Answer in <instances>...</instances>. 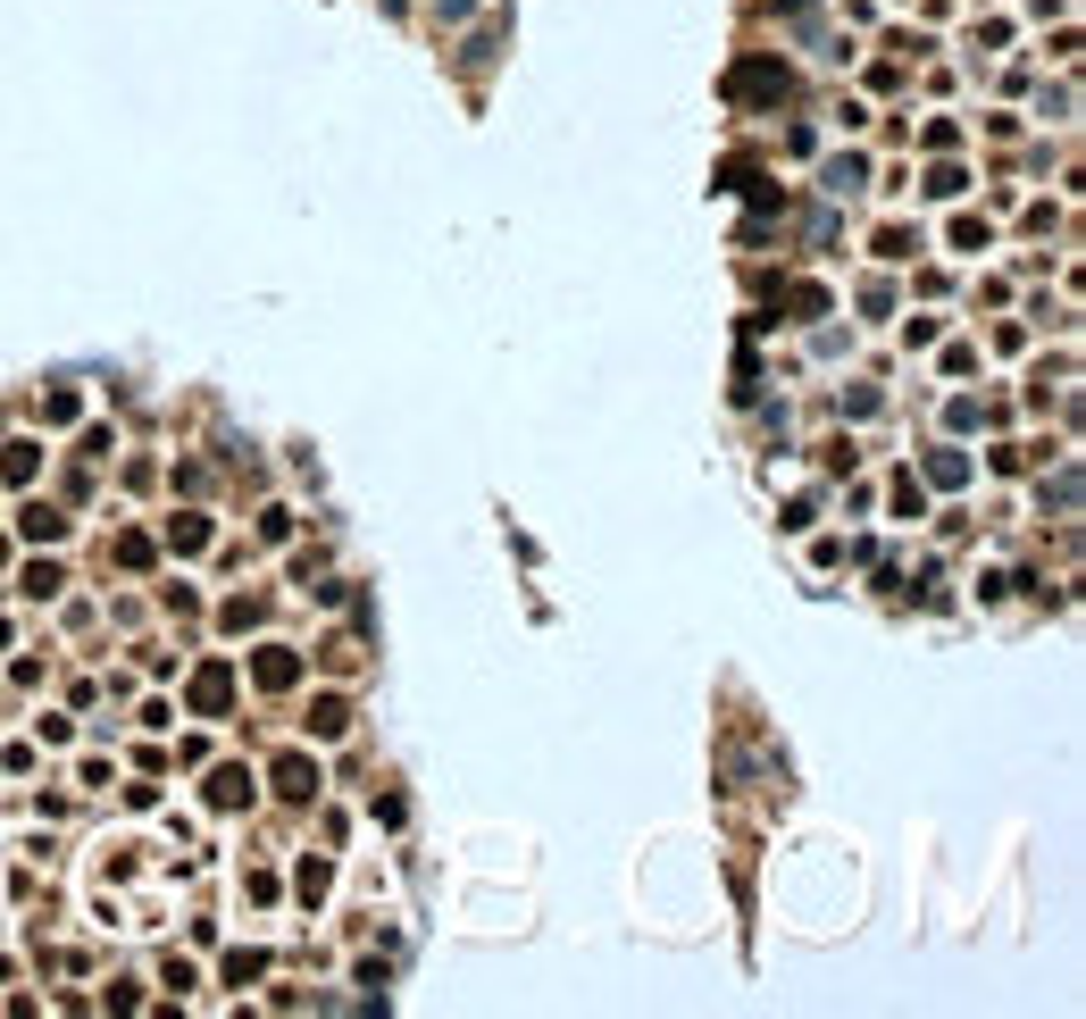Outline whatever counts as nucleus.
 Returning <instances> with one entry per match:
<instances>
[{"label":"nucleus","mask_w":1086,"mask_h":1019,"mask_svg":"<svg viewBox=\"0 0 1086 1019\" xmlns=\"http://www.w3.org/2000/svg\"><path fill=\"white\" fill-rule=\"evenodd\" d=\"M727 101H786V67L777 59H736L727 67Z\"/></svg>","instance_id":"nucleus-1"},{"label":"nucleus","mask_w":1086,"mask_h":1019,"mask_svg":"<svg viewBox=\"0 0 1086 1019\" xmlns=\"http://www.w3.org/2000/svg\"><path fill=\"white\" fill-rule=\"evenodd\" d=\"M251 677L268 685V694H293V685H301V652H293V644H259V660H251Z\"/></svg>","instance_id":"nucleus-2"},{"label":"nucleus","mask_w":1086,"mask_h":1019,"mask_svg":"<svg viewBox=\"0 0 1086 1019\" xmlns=\"http://www.w3.org/2000/svg\"><path fill=\"white\" fill-rule=\"evenodd\" d=\"M226 702H234V669H226V660H201V669H193V710L218 719Z\"/></svg>","instance_id":"nucleus-3"},{"label":"nucleus","mask_w":1086,"mask_h":1019,"mask_svg":"<svg viewBox=\"0 0 1086 1019\" xmlns=\"http://www.w3.org/2000/svg\"><path fill=\"white\" fill-rule=\"evenodd\" d=\"M276 794H285V802H310V794H318V761L285 752V761H276Z\"/></svg>","instance_id":"nucleus-4"},{"label":"nucleus","mask_w":1086,"mask_h":1019,"mask_svg":"<svg viewBox=\"0 0 1086 1019\" xmlns=\"http://www.w3.org/2000/svg\"><path fill=\"white\" fill-rule=\"evenodd\" d=\"M251 802V769H218L209 777V811H243Z\"/></svg>","instance_id":"nucleus-5"},{"label":"nucleus","mask_w":1086,"mask_h":1019,"mask_svg":"<svg viewBox=\"0 0 1086 1019\" xmlns=\"http://www.w3.org/2000/svg\"><path fill=\"white\" fill-rule=\"evenodd\" d=\"M343 727H351V702H343V694H318V702H310V736H326V744H335Z\"/></svg>","instance_id":"nucleus-6"},{"label":"nucleus","mask_w":1086,"mask_h":1019,"mask_svg":"<svg viewBox=\"0 0 1086 1019\" xmlns=\"http://www.w3.org/2000/svg\"><path fill=\"white\" fill-rule=\"evenodd\" d=\"M34 468H42V443H26V435L0 452V477H9V485H34Z\"/></svg>","instance_id":"nucleus-7"},{"label":"nucleus","mask_w":1086,"mask_h":1019,"mask_svg":"<svg viewBox=\"0 0 1086 1019\" xmlns=\"http://www.w3.org/2000/svg\"><path fill=\"white\" fill-rule=\"evenodd\" d=\"M17 527H26L34 543H59V535H67V518H59L51 502H26V518H17Z\"/></svg>","instance_id":"nucleus-8"},{"label":"nucleus","mask_w":1086,"mask_h":1019,"mask_svg":"<svg viewBox=\"0 0 1086 1019\" xmlns=\"http://www.w3.org/2000/svg\"><path fill=\"white\" fill-rule=\"evenodd\" d=\"M168 543H176V552H201V543H209V518H193V510H184L176 527H168Z\"/></svg>","instance_id":"nucleus-9"},{"label":"nucleus","mask_w":1086,"mask_h":1019,"mask_svg":"<svg viewBox=\"0 0 1086 1019\" xmlns=\"http://www.w3.org/2000/svg\"><path fill=\"white\" fill-rule=\"evenodd\" d=\"M251 978H268V953H234L226 961V986H251Z\"/></svg>","instance_id":"nucleus-10"},{"label":"nucleus","mask_w":1086,"mask_h":1019,"mask_svg":"<svg viewBox=\"0 0 1086 1019\" xmlns=\"http://www.w3.org/2000/svg\"><path fill=\"white\" fill-rule=\"evenodd\" d=\"M42 418H51V426L76 418V385H51V393H42Z\"/></svg>","instance_id":"nucleus-11"},{"label":"nucleus","mask_w":1086,"mask_h":1019,"mask_svg":"<svg viewBox=\"0 0 1086 1019\" xmlns=\"http://www.w3.org/2000/svg\"><path fill=\"white\" fill-rule=\"evenodd\" d=\"M911 251H919L911 226H886V234H878V259H911Z\"/></svg>","instance_id":"nucleus-12"},{"label":"nucleus","mask_w":1086,"mask_h":1019,"mask_svg":"<svg viewBox=\"0 0 1086 1019\" xmlns=\"http://www.w3.org/2000/svg\"><path fill=\"white\" fill-rule=\"evenodd\" d=\"M59 585H67V577H59V568H51V560H34V568H26V594H42V602H51V594H59Z\"/></svg>","instance_id":"nucleus-13"},{"label":"nucleus","mask_w":1086,"mask_h":1019,"mask_svg":"<svg viewBox=\"0 0 1086 1019\" xmlns=\"http://www.w3.org/2000/svg\"><path fill=\"white\" fill-rule=\"evenodd\" d=\"M117 568H151V535H117Z\"/></svg>","instance_id":"nucleus-14"},{"label":"nucleus","mask_w":1086,"mask_h":1019,"mask_svg":"<svg viewBox=\"0 0 1086 1019\" xmlns=\"http://www.w3.org/2000/svg\"><path fill=\"white\" fill-rule=\"evenodd\" d=\"M928 477H936V485H961V477H970V460H961V452H936Z\"/></svg>","instance_id":"nucleus-15"},{"label":"nucleus","mask_w":1086,"mask_h":1019,"mask_svg":"<svg viewBox=\"0 0 1086 1019\" xmlns=\"http://www.w3.org/2000/svg\"><path fill=\"white\" fill-rule=\"evenodd\" d=\"M1045 502H1053V510H1078V468H1061V477H1053V493H1045Z\"/></svg>","instance_id":"nucleus-16"}]
</instances>
